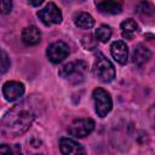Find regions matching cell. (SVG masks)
<instances>
[{
	"mask_svg": "<svg viewBox=\"0 0 155 155\" xmlns=\"http://www.w3.org/2000/svg\"><path fill=\"white\" fill-rule=\"evenodd\" d=\"M12 10V0H0V15L10 13Z\"/></svg>",
	"mask_w": 155,
	"mask_h": 155,
	"instance_id": "ffe728a7",
	"label": "cell"
},
{
	"mask_svg": "<svg viewBox=\"0 0 155 155\" xmlns=\"http://www.w3.org/2000/svg\"><path fill=\"white\" fill-rule=\"evenodd\" d=\"M24 85L18 81H7L2 86V93L6 101L15 102L23 97L24 94Z\"/></svg>",
	"mask_w": 155,
	"mask_h": 155,
	"instance_id": "ba28073f",
	"label": "cell"
},
{
	"mask_svg": "<svg viewBox=\"0 0 155 155\" xmlns=\"http://www.w3.org/2000/svg\"><path fill=\"white\" fill-rule=\"evenodd\" d=\"M93 75L102 82H110L115 78V68L107 57L98 54L93 63Z\"/></svg>",
	"mask_w": 155,
	"mask_h": 155,
	"instance_id": "3957f363",
	"label": "cell"
},
{
	"mask_svg": "<svg viewBox=\"0 0 155 155\" xmlns=\"http://www.w3.org/2000/svg\"><path fill=\"white\" fill-rule=\"evenodd\" d=\"M74 23L76 27L81 28V29H91L94 25V19L93 17L87 13V12H80L75 16Z\"/></svg>",
	"mask_w": 155,
	"mask_h": 155,
	"instance_id": "5bb4252c",
	"label": "cell"
},
{
	"mask_svg": "<svg viewBox=\"0 0 155 155\" xmlns=\"http://www.w3.org/2000/svg\"><path fill=\"white\" fill-rule=\"evenodd\" d=\"M97 8L99 10V12L102 13H107V15H117L121 12L122 6L119 1L116 0H103L101 2L97 4Z\"/></svg>",
	"mask_w": 155,
	"mask_h": 155,
	"instance_id": "7c38bea8",
	"label": "cell"
},
{
	"mask_svg": "<svg viewBox=\"0 0 155 155\" xmlns=\"http://www.w3.org/2000/svg\"><path fill=\"white\" fill-rule=\"evenodd\" d=\"M81 42H82V46L86 50H93L96 47V45H97V39H94L93 35L87 34V35H84L82 36Z\"/></svg>",
	"mask_w": 155,
	"mask_h": 155,
	"instance_id": "ac0fdd59",
	"label": "cell"
},
{
	"mask_svg": "<svg viewBox=\"0 0 155 155\" xmlns=\"http://www.w3.org/2000/svg\"><path fill=\"white\" fill-rule=\"evenodd\" d=\"M41 40V33L35 25H29L22 31V41L27 46H35Z\"/></svg>",
	"mask_w": 155,
	"mask_h": 155,
	"instance_id": "8fae6325",
	"label": "cell"
},
{
	"mask_svg": "<svg viewBox=\"0 0 155 155\" xmlns=\"http://www.w3.org/2000/svg\"><path fill=\"white\" fill-rule=\"evenodd\" d=\"M46 54L52 63H61L68 57L69 46L64 41H54L47 47Z\"/></svg>",
	"mask_w": 155,
	"mask_h": 155,
	"instance_id": "52a82bcc",
	"label": "cell"
},
{
	"mask_svg": "<svg viewBox=\"0 0 155 155\" xmlns=\"http://www.w3.org/2000/svg\"><path fill=\"white\" fill-rule=\"evenodd\" d=\"M28 1H29V4L31 6H39V5H41L44 2V0H28Z\"/></svg>",
	"mask_w": 155,
	"mask_h": 155,
	"instance_id": "44dd1931",
	"label": "cell"
},
{
	"mask_svg": "<svg viewBox=\"0 0 155 155\" xmlns=\"http://www.w3.org/2000/svg\"><path fill=\"white\" fill-rule=\"evenodd\" d=\"M40 108V98H28L19 102L1 119L0 132L8 138L22 136L31 126Z\"/></svg>",
	"mask_w": 155,
	"mask_h": 155,
	"instance_id": "6da1fadb",
	"label": "cell"
},
{
	"mask_svg": "<svg viewBox=\"0 0 155 155\" xmlns=\"http://www.w3.org/2000/svg\"><path fill=\"white\" fill-rule=\"evenodd\" d=\"M11 65V62H10V58H8V54L0 48V73H6L8 70Z\"/></svg>",
	"mask_w": 155,
	"mask_h": 155,
	"instance_id": "e0dca14e",
	"label": "cell"
},
{
	"mask_svg": "<svg viewBox=\"0 0 155 155\" xmlns=\"http://www.w3.org/2000/svg\"><path fill=\"white\" fill-rule=\"evenodd\" d=\"M0 153L1 154H17V153H21V147L19 145L10 147L8 144H1L0 145Z\"/></svg>",
	"mask_w": 155,
	"mask_h": 155,
	"instance_id": "d6986e66",
	"label": "cell"
},
{
	"mask_svg": "<svg viewBox=\"0 0 155 155\" xmlns=\"http://www.w3.org/2000/svg\"><path fill=\"white\" fill-rule=\"evenodd\" d=\"M94 36H96V39H97L98 41H101V42H107V41L110 39V36H111V29H110V27H108V25H101V27L96 30Z\"/></svg>",
	"mask_w": 155,
	"mask_h": 155,
	"instance_id": "2e32d148",
	"label": "cell"
},
{
	"mask_svg": "<svg viewBox=\"0 0 155 155\" xmlns=\"http://www.w3.org/2000/svg\"><path fill=\"white\" fill-rule=\"evenodd\" d=\"M93 101H94V109L98 116L104 117L110 113L113 108V101L109 92H107L104 88L97 87L93 90Z\"/></svg>",
	"mask_w": 155,
	"mask_h": 155,
	"instance_id": "277c9868",
	"label": "cell"
},
{
	"mask_svg": "<svg viewBox=\"0 0 155 155\" xmlns=\"http://www.w3.org/2000/svg\"><path fill=\"white\" fill-rule=\"evenodd\" d=\"M133 63L138 67L145 64L150 58H151V52L149 51V48H147L145 46L143 45H138L136 48H134V52H133Z\"/></svg>",
	"mask_w": 155,
	"mask_h": 155,
	"instance_id": "4fadbf2b",
	"label": "cell"
},
{
	"mask_svg": "<svg viewBox=\"0 0 155 155\" xmlns=\"http://www.w3.org/2000/svg\"><path fill=\"white\" fill-rule=\"evenodd\" d=\"M120 28H121V31H122V36L125 39H132L133 35L138 30V24L133 19L128 18V19H126L121 23Z\"/></svg>",
	"mask_w": 155,
	"mask_h": 155,
	"instance_id": "9a60e30c",
	"label": "cell"
},
{
	"mask_svg": "<svg viewBox=\"0 0 155 155\" xmlns=\"http://www.w3.org/2000/svg\"><path fill=\"white\" fill-rule=\"evenodd\" d=\"M38 17L41 19V22L45 25H52V24H59L63 19L61 10L53 4L48 2L42 10L38 12Z\"/></svg>",
	"mask_w": 155,
	"mask_h": 155,
	"instance_id": "8992f818",
	"label": "cell"
},
{
	"mask_svg": "<svg viewBox=\"0 0 155 155\" xmlns=\"http://www.w3.org/2000/svg\"><path fill=\"white\" fill-rule=\"evenodd\" d=\"M87 63L84 61H75V62H70L64 64L59 74L61 76H63L64 79L69 80L71 84L76 85L80 84L85 80L86 75H87Z\"/></svg>",
	"mask_w": 155,
	"mask_h": 155,
	"instance_id": "7a4b0ae2",
	"label": "cell"
},
{
	"mask_svg": "<svg viewBox=\"0 0 155 155\" xmlns=\"http://www.w3.org/2000/svg\"><path fill=\"white\" fill-rule=\"evenodd\" d=\"M110 52L113 58L121 65L127 63L128 59V47L122 40H116L110 46Z\"/></svg>",
	"mask_w": 155,
	"mask_h": 155,
	"instance_id": "9c48e42d",
	"label": "cell"
},
{
	"mask_svg": "<svg viewBox=\"0 0 155 155\" xmlns=\"http://www.w3.org/2000/svg\"><path fill=\"white\" fill-rule=\"evenodd\" d=\"M93 130H94V121L88 117L76 119L68 127L69 134L76 138H84L88 136Z\"/></svg>",
	"mask_w": 155,
	"mask_h": 155,
	"instance_id": "5b68a950",
	"label": "cell"
},
{
	"mask_svg": "<svg viewBox=\"0 0 155 155\" xmlns=\"http://www.w3.org/2000/svg\"><path fill=\"white\" fill-rule=\"evenodd\" d=\"M59 149L61 153L64 155H79L85 153L82 145H80L78 142L70 138H62L59 140Z\"/></svg>",
	"mask_w": 155,
	"mask_h": 155,
	"instance_id": "30bf717a",
	"label": "cell"
}]
</instances>
